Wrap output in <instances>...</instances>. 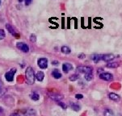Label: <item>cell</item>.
<instances>
[{
  "instance_id": "12",
  "label": "cell",
  "mask_w": 122,
  "mask_h": 116,
  "mask_svg": "<svg viewBox=\"0 0 122 116\" xmlns=\"http://www.w3.org/2000/svg\"><path fill=\"white\" fill-rule=\"evenodd\" d=\"M52 76L55 79H59V78L61 77L62 74L61 73V72H60L58 69H53L52 71Z\"/></svg>"
},
{
  "instance_id": "10",
  "label": "cell",
  "mask_w": 122,
  "mask_h": 116,
  "mask_svg": "<svg viewBox=\"0 0 122 116\" xmlns=\"http://www.w3.org/2000/svg\"><path fill=\"white\" fill-rule=\"evenodd\" d=\"M108 98H110L111 100H112L114 102H119L121 100V98H120L119 95L115 94V93H110V94H108Z\"/></svg>"
},
{
  "instance_id": "24",
  "label": "cell",
  "mask_w": 122,
  "mask_h": 116,
  "mask_svg": "<svg viewBox=\"0 0 122 116\" xmlns=\"http://www.w3.org/2000/svg\"><path fill=\"white\" fill-rule=\"evenodd\" d=\"M30 40L32 41V43H34V42H36V35L35 34H32L30 36Z\"/></svg>"
},
{
  "instance_id": "21",
  "label": "cell",
  "mask_w": 122,
  "mask_h": 116,
  "mask_svg": "<svg viewBox=\"0 0 122 116\" xmlns=\"http://www.w3.org/2000/svg\"><path fill=\"white\" fill-rule=\"evenodd\" d=\"M78 78H79V75L78 74H72L71 76H70L69 79L70 81H71V82H75V81H77Z\"/></svg>"
},
{
  "instance_id": "22",
  "label": "cell",
  "mask_w": 122,
  "mask_h": 116,
  "mask_svg": "<svg viewBox=\"0 0 122 116\" xmlns=\"http://www.w3.org/2000/svg\"><path fill=\"white\" fill-rule=\"evenodd\" d=\"M93 79V72H90V73L85 74V80L87 82H90Z\"/></svg>"
},
{
  "instance_id": "2",
  "label": "cell",
  "mask_w": 122,
  "mask_h": 116,
  "mask_svg": "<svg viewBox=\"0 0 122 116\" xmlns=\"http://www.w3.org/2000/svg\"><path fill=\"white\" fill-rule=\"evenodd\" d=\"M76 72L78 73H90V72H93V68L91 66H78L76 69Z\"/></svg>"
},
{
  "instance_id": "23",
  "label": "cell",
  "mask_w": 122,
  "mask_h": 116,
  "mask_svg": "<svg viewBox=\"0 0 122 116\" xmlns=\"http://www.w3.org/2000/svg\"><path fill=\"white\" fill-rule=\"evenodd\" d=\"M6 36V33L4 32V30L3 29H0V40H3Z\"/></svg>"
},
{
  "instance_id": "6",
  "label": "cell",
  "mask_w": 122,
  "mask_h": 116,
  "mask_svg": "<svg viewBox=\"0 0 122 116\" xmlns=\"http://www.w3.org/2000/svg\"><path fill=\"white\" fill-rule=\"evenodd\" d=\"M16 47L18 49H20V51L24 52V53H28L29 52V47L27 44L24 42H18L16 44Z\"/></svg>"
},
{
  "instance_id": "7",
  "label": "cell",
  "mask_w": 122,
  "mask_h": 116,
  "mask_svg": "<svg viewBox=\"0 0 122 116\" xmlns=\"http://www.w3.org/2000/svg\"><path fill=\"white\" fill-rule=\"evenodd\" d=\"M6 28H7V30L10 32V34L12 35L13 36L19 37L18 32L15 30V28H13V26H12V25H11V24H6Z\"/></svg>"
},
{
  "instance_id": "29",
  "label": "cell",
  "mask_w": 122,
  "mask_h": 116,
  "mask_svg": "<svg viewBox=\"0 0 122 116\" xmlns=\"http://www.w3.org/2000/svg\"><path fill=\"white\" fill-rule=\"evenodd\" d=\"M75 98L76 99H82V98H83V95L82 94H76Z\"/></svg>"
},
{
  "instance_id": "28",
  "label": "cell",
  "mask_w": 122,
  "mask_h": 116,
  "mask_svg": "<svg viewBox=\"0 0 122 116\" xmlns=\"http://www.w3.org/2000/svg\"><path fill=\"white\" fill-rule=\"evenodd\" d=\"M32 0H24V4H25V6H29L31 3H32Z\"/></svg>"
},
{
  "instance_id": "11",
  "label": "cell",
  "mask_w": 122,
  "mask_h": 116,
  "mask_svg": "<svg viewBox=\"0 0 122 116\" xmlns=\"http://www.w3.org/2000/svg\"><path fill=\"white\" fill-rule=\"evenodd\" d=\"M49 98L54 101L60 102V100H61V99L63 98V97L61 96V95L57 94H49Z\"/></svg>"
},
{
  "instance_id": "30",
  "label": "cell",
  "mask_w": 122,
  "mask_h": 116,
  "mask_svg": "<svg viewBox=\"0 0 122 116\" xmlns=\"http://www.w3.org/2000/svg\"><path fill=\"white\" fill-rule=\"evenodd\" d=\"M58 61H52V65H58Z\"/></svg>"
},
{
  "instance_id": "1",
  "label": "cell",
  "mask_w": 122,
  "mask_h": 116,
  "mask_svg": "<svg viewBox=\"0 0 122 116\" xmlns=\"http://www.w3.org/2000/svg\"><path fill=\"white\" fill-rule=\"evenodd\" d=\"M25 77H26V82L29 85H33L35 82V73L34 70L32 67H28L25 72Z\"/></svg>"
},
{
  "instance_id": "16",
  "label": "cell",
  "mask_w": 122,
  "mask_h": 116,
  "mask_svg": "<svg viewBox=\"0 0 122 116\" xmlns=\"http://www.w3.org/2000/svg\"><path fill=\"white\" fill-rule=\"evenodd\" d=\"M70 107L74 111H78L80 110V106L77 102H71L70 103Z\"/></svg>"
},
{
  "instance_id": "14",
  "label": "cell",
  "mask_w": 122,
  "mask_h": 116,
  "mask_svg": "<svg viewBox=\"0 0 122 116\" xmlns=\"http://www.w3.org/2000/svg\"><path fill=\"white\" fill-rule=\"evenodd\" d=\"M120 64L118 62H109V63L107 64L106 67L109 68V69H116V68L119 67Z\"/></svg>"
},
{
  "instance_id": "3",
  "label": "cell",
  "mask_w": 122,
  "mask_h": 116,
  "mask_svg": "<svg viewBox=\"0 0 122 116\" xmlns=\"http://www.w3.org/2000/svg\"><path fill=\"white\" fill-rule=\"evenodd\" d=\"M17 71V69L15 68H12L5 73V78L7 82H12L14 80V76H15V72Z\"/></svg>"
},
{
  "instance_id": "5",
  "label": "cell",
  "mask_w": 122,
  "mask_h": 116,
  "mask_svg": "<svg viewBox=\"0 0 122 116\" xmlns=\"http://www.w3.org/2000/svg\"><path fill=\"white\" fill-rule=\"evenodd\" d=\"M37 65L41 69H45L48 67V60L45 57H41L37 61Z\"/></svg>"
},
{
  "instance_id": "26",
  "label": "cell",
  "mask_w": 122,
  "mask_h": 116,
  "mask_svg": "<svg viewBox=\"0 0 122 116\" xmlns=\"http://www.w3.org/2000/svg\"><path fill=\"white\" fill-rule=\"evenodd\" d=\"M3 85L2 81L0 80V95L3 94Z\"/></svg>"
},
{
  "instance_id": "25",
  "label": "cell",
  "mask_w": 122,
  "mask_h": 116,
  "mask_svg": "<svg viewBox=\"0 0 122 116\" xmlns=\"http://www.w3.org/2000/svg\"><path fill=\"white\" fill-rule=\"evenodd\" d=\"M57 104H58L61 107H62L64 110H66V109L67 108V106L66 105L64 102H57Z\"/></svg>"
},
{
  "instance_id": "31",
  "label": "cell",
  "mask_w": 122,
  "mask_h": 116,
  "mask_svg": "<svg viewBox=\"0 0 122 116\" xmlns=\"http://www.w3.org/2000/svg\"><path fill=\"white\" fill-rule=\"evenodd\" d=\"M11 116H20L18 115V114H11Z\"/></svg>"
},
{
  "instance_id": "9",
  "label": "cell",
  "mask_w": 122,
  "mask_h": 116,
  "mask_svg": "<svg viewBox=\"0 0 122 116\" xmlns=\"http://www.w3.org/2000/svg\"><path fill=\"white\" fill-rule=\"evenodd\" d=\"M72 69H73V65L70 63H64L62 65V70L65 73H67Z\"/></svg>"
},
{
  "instance_id": "15",
  "label": "cell",
  "mask_w": 122,
  "mask_h": 116,
  "mask_svg": "<svg viewBox=\"0 0 122 116\" xmlns=\"http://www.w3.org/2000/svg\"><path fill=\"white\" fill-rule=\"evenodd\" d=\"M44 77H45V74L42 71L38 72L36 74V78L37 79V81H39V82H42V81L44 80Z\"/></svg>"
},
{
  "instance_id": "8",
  "label": "cell",
  "mask_w": 122,
  "mask_h": 116,
  "mask_svg": "<svg viewBox=\"0 0 122 116\" xmlns=\"http://www.w3.org/2000/svg\"><path fill=\"white\" fill-rule=\"evenodd\" d=\"M115 58V56L112 53H108V54H102V61L106 62H110L113 61Z\"/></svg>"
},
{
  "instance_id": "27",
  "label": "cell",
  "mask_w": 122,
  "mask_h": 116,
  "mask_svg": "<svg viewBox=\"0 0 122 116\" xmlns=\"http://www.w3.org/2000/svg\"><path fill=\"white\" fill-rule=\"evenodd\" d=\"M78 59H80V60H83L84 58L86 57V56L84 53H80V54L78 56Z\"/></svg>"
},
{
  "instance_id": "17",
  "label": "cell",
  "mask_w": 122,
  "mask_h": 116,
  "mask_svg": "<svg viewBox=\"0 0 122 116\" xmlns=\"http://www.w3.org/2000/svg\"><path fill=\"white\" fill-rule=\"evenodd\" d=\"M30 98H31V99H32V100L37 101V100H39V98H40V96H39V94H37L36 92L33 91V92H32L30 94Z\"/></svg>"
},
{
  "instance_id": "32",
  "label": "cell",
  "mask_w": 122,
  "mask_h": 116,
  "mask_svg": "<svg viewBox=\"0 0 122 116\" xmlns=\"http://www.w3.org/2000/svg\"><path fill=\"white\" fill-rule=\"evenodd\" d=\"M19 3H23V2H24V0H18Z\"/></svg>"
},
{
  "instance_id": "4",
  "label": "cell",
  "mask_w": 122,
  "mask_h": 116,
  "mask_svg": "<svg viewBox=\"0 0 122 116\" xmlns=\"http://www.w3.org/2000/svg\"><path fill=\"white\" fill-rule=\"evenodd\" d=\"M100 79L106 81V82H111L113 80V75L110 72H103L102 73L99 74Z\"/></svg>"
},
{
  "instance_id": "20",
  "label": "cell",
  "mask_w": 122,
  "mask_h": 116,
  "mask_svg": "<svg viewBox=\"0 0 122 116\" xmlns=\"http://www.w3.org/2000/svg\"><path fill=\"white\" fill-rule=\"evenodd\" d=\"M104 116H114V113L111 109H106L104 112Z\"/></svg>"
},
{
  "instance_id": "19",
  "label": "cell",
  "mask_w": 122,
  "mask_h": 116,
  "mask_svg": "<svg viewBox=\"0 0 122 116\" xmlns=\"http://www.w3.org/2000/svg\"><path fill=\"white\" fill-rule=\"evenodd\" d=\"M26 116H36V111L33 109H28L27 110L26 113H25Z\"/></svg>"
},
{
  "instance_id": "13",
  "label": "cell",
  "mask_w": 122,
  "mask_h": 116,
  "mask_svg": "<svg viewBox=\"0 0 122 116\" xmlns=\"http://www.w3.org/2000/svg\"><path fill=\"white\" fill-rule=\"evenodd\" d=\"M92 60L95 63H98L99 61H102V54H94L92 56Z\"/></svg>"
},
{
  "instance_id": "18",
  "label": "cell",
  "mask_w": 122,
  "mask_h": 116,
  "mask_svg": "<svg viewBox=\"0 0 122 116\" xmlns=\"http://www.w3.org/2000/svg\"><path fill=\"white\" fill-rule=\"evenodd\" d=\"M61 53H64V54H70V53H71V50H70V48L68 46H66V45H64V46L61 47Z\"/></svg>"
},
{
  "instance_id": "33",
  "label": "cell",
  "mask_w": 122,
  "mask_h": 116,
  "mask_svg": "<svg viewBox=\"0 0 122 116\" xmlns=\"http://www.w3.org/2000/svg\"><path fill=\"white\" fill-rule=\"evenodd\" d=\"M0 4H1V0H0Z\"/></svg>"
}]
</instances>
